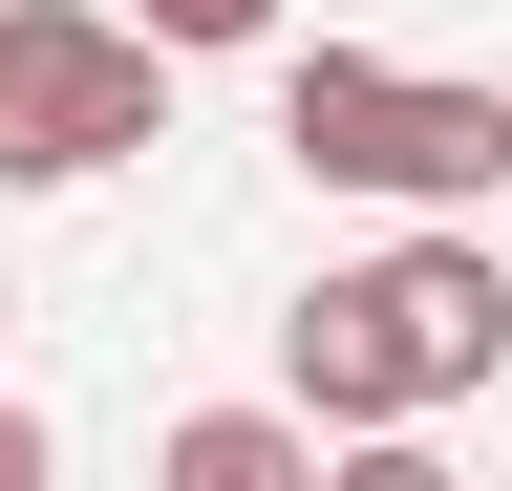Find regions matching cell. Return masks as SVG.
Returning a JSON list of instances; mask_svg holds the SVG:
<instances>
[{"label": "cell", "mask_w": 512, "mask_h": 491, "mask_svg": "<svg viewBox=\"0 0 512 491\" xmlns=\"http://www.w3.org/2000/svg\"><path fill=\"white\" fill-rule=\"evenodd\" d=\"M491 363H512V257H491L470 214H406L384 257H320V278H299V321H278V385H299L320 449L470 406Z\"/></svg>", "instance_id": "6da1fadb"}, {"label": "cell", "mask_w": 512, "mask_h": 491, "mask_svg": "<svg viewBox=\"0 0 512 491\" xmlns=\"http://www.w3.org/2000/svg\"><path fill=\"white\" fill-rule=\"evenodd\" d=\"M278 150L320 193H384V214H491L512 193V86L384 65V43H299L278 65Z\"/></svg>", "instance_id": "7a4b0ae2"}, {"label": "cell", "mask_w": 512, "mask_h": 491, "mask_svg": "<svg viewBox=\"0 0 512 491\" xmlns=\"http://www.w3.org/2000/svg\"><path fill=\"white\" fill-rule=\"evenodd\" d=\"M171 150V43L128 0H0V193H86Z\"/></svg>", "instance_id": "3957f363"}, {"label": "cell", "mask_w": 512, "mask_h": 491, "mask_svg": "<svg viewBox=\"0 0 512 491\" xmlns=\"http://www.w3.org/2000/svg\"><path fill=\"white\" fill-rule=\"evenodd\" d=\"M43 470H64V449H43V406H0V491H43Z\"/></svg>", "instance_id": "8992f818"}, {"label": "cell", "mask_w": 512, "mask_h": 491, "mask_svg": "<svg viewBox=\"0 0 512 491\" xmlns=\"http://www.w3.org/2000/svg\"><path fill=\"white\" fill-rule=\"evenodd\" d=\"M150 470H171V491H320V427H299V406H192Z\"/></svg>", "instance_id": "277c9868"}, {"label": "cell", "mask_w": 512, "mask_h": 491, "mask_svg": "<svg viewBox=\"0 0 512 491\" xmlns=\"http://www.w3.org/2000/svg\"><path fill=\"white\" fill-rule=\"evenodd\" d=\"M0 321H22V299H0Z\"/></svg>", "instance_id": "52a82bcc"}, {"label": "cell", "mask_w": 512, "mask_h": 491, "mask_svg": "<svg viewBox=\"0 0 512 491\" xmlns=\"http://www.w3.org/2000/svg\"><path fill=\"white\" fill-rule=\"evenodd\" d=\"M128 22H150L171 65H235V43H278V0H128Z\"/></svg>", "instance_id": "5b68a950"}]
</instances>
